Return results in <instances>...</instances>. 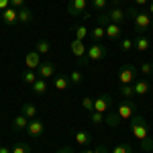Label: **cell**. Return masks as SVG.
<instances>
[{
  "label": "cell",
  "instance_id": "1",
  "mask_svg": "<svg viewBox=\"0 0 153 153\" xmlns=\"http://www.w3.org/2000/svg\"><path fill=\"white\" fill-rule=\"evenodd\" d=\"M131 133L137 141H141V149L143 151H153V139L149 137V127L145 123V118L135 114L131 118Z\"/></svg>",
  "mask_w": 153,
  "mask_h": 153
},
{
  "label": "cell",
  "instance_id": "2",
  "mask_svg": "<svg viewBox=\"0 0 153 153\" xmlns=\"http://www.w3.org/2000/svg\"><path fill=\"white\" fill-rule=\"evenodd\" d=\"M125 12H127V16H129L131 21L135 23V31H137V35H145L147 31H151L153 19H151V14H149V12L139 10L137 6H131L129 10H125Z\"/></svg>",
  "mask_w": 153,
  "mask_h": 153
},
{
  "label": "cell",
  "instance_id": "3",
  "mask_svg": "<svg viewBox=\"0 0 153 153\" xmlns=\"http://www.w3.org/2000/svg\"><path fill=\"white\" fill-rule=\"evenodd\" d=\"M135 80H137V70H135V65H131V63L120 65V70H118V82H120V86L135 84Z\"/></svg>",
  "mask_w": 153,
  "mask_h": 153
},
{
  "label": "cell",
  "instance_id": "4",
  "mask_svg": "<svg viewBox=\"0 0 153 153\" xmlns=\"http://www.w3.org/2000/svg\"><path fill=\"white\" fill-rule=\"evenodd\" d=\"M135 110H137V108H135V104H133V100L127 98V100H123V102L117 106L114 114H117L120 120H131V118L135 117Z\"/></svg>",
  "mask_w": 153,
  "mask_h": 153
},
{
  "label": "cell",
  "instance_id": "5",
  "mask_svg": "<svg viewBox=\"0 0 153 153\" xmlns=\"http://www.w3.org/2000/svg\"><path fill=\"white\" fill-rule=\"evenodd\" d=\"M106 55H108V49H106L102 43H92L90 47L86 49L88 61H100V59H104Z\"/></svg>",
  "mask_w": 153,
  "mask_h": 153
},
{
  "label": "cell",
  "instance_id": "6",
  "mask_svg": "<svg viewBox=\"0 0 153 153\" xmlns=\"http://www.w3.org/2000/svg\"><path fill=\"white\" fill-rule=\"evenodd\" d=\"M68 12L71 16H84L88 12V0H70Z\"/></svg>",
  "mask_w": 153,
  "mask_h": 153
},
{
  "label": "cell",
  "instance_id": "7",
  "mask_svg": "<svg viewBox=\"0 0 153 153\" xmlns=\"http://www.w3.org/2000/svg\"><path fill=\"white\" fill-rule=\"evenodd\" d=\"M110 106H112V98H110V94H98L94 98V110H96V112L106 114Z\"/></svg>",
  "mask_w": 153,
  "mask_h": 153
},
{
  "label": "cell",
  "instance_id": "8",
  "mask_svg": "<svg viewBox=\"0 0 153 153\" xmlns=\"http://www.w3.org/2000/svg\"><path fill=\"white\" fill-rule=\"evenodd\" d=\"M27 133H29L31 139H39V137L45 133V127H43L41 118H33V120L29 123V127H27Z\"/></svg>",
  "mask_w": 153,
  "mask_h": 153
},
{
  "label": "cell",
  "instance_id": "9",
  "mask_svg": "<svg viewBox=\"0 0 153 153\" xmlns=\"http://www.w3.org/2000/svg\"><path fill=\"white\" fill-rule=\"evenodd\" d=\"M37 76L41 80H47V78H55V65L53 61H41L39 70H37Z\"/></svg>",
  "mask_w": 153,
  "mask_h": 153
},
{
  "label": "cell",
  "instance_id": "10",
  "mask_svg": "<svg viewBox=\"0 0 153 153\" xmlns=\"http://www.w3.org/2000/svg\"><path fill=\"white\" fill-rule=\"evenodd\" d=\"M71 53L76 55V57L82 59V63H88V57H86V45H84V41H80V39H71Z\"/></svg>",
  "mask_w": 153,
  "mask_h": 153
},
{
  "label": "cell",
  "instance_id": "11",
  "mask_svg": "<svg viewBox=\"0 0 153 153\" xmlns=\"http://www.w3.org/2000/svg\"><path fill=\"white\" fill-rule=\"evenodd\" d=\"M0 16H2V21L8 25V27H14V25L19 23V10L12 8V6H8L6 10H2V12H0Z\"/></svg>",
  "mask_w": 153,
  "mask_h": 153
},
{
  "label": "cell",
  "instance_id": "12",
  "mask_svg": "<svg viewBox=\"0 0 153 153\" xmlns=\"http://www.w3.org/2000/svg\"><path fill=\"white\" fill-rule=\"evenodd\" d=\"M25 65H27V70H39V65H41V55L37 53V51H29L27 55H25Z\"/></svg>",
  "mask_w": 153,
  "mask_h": 153
},
{
  "label": "cell",
  "instance_id": "13",
  "mask_svg": "<svg viewBox=\"0 0 153 153\" xmlns=\"http://www.w3.org/2000/svg\"><path fill=\"white\" fill-rule=\"evenodd\" d=\"M149 47H151V39H149L147 35H137L135 39H133V49H137L139 53L147 51Z\"/></svg>",
  "mask_w": 153,
  "mask_h": 153
},
{
  "label": "cell",
  "instance_id": "14",
  "mask_svg": "<svg viewBox=\"0 0 153 153\" xmlns=\"http://www.w3.org/2000/svg\"><path fill=\"white\" fill-rule=\"evenodd\" d=\"M70 86H71V82H70V76L57 74V76L53 78V88H55V90H59V92H65V90H68Z\"/></svg>",
  "mask_w": 153,
  "mask_h": 153
},
{
  "label": "cell",
  "instance_id": "15",
  "mask_svg": "<svg viewBox=\"0 0 153 153\" xmlns=\"http://www.w3.org/2000/svg\"><path fill=\"white\" fill-rule=\"evenodd\" d=\"M104 31H106V37H108L110 41H120V25L110 21V23L104 27Z\"/></svg>",
  "mask_w": 153,
  "mask_h": 153
},
{
  "label": "cell",
  "instance_id": "16",
  "mask_svg": "<svg viewBox=\"0 0 153 153\" xmlns=\"http://www.w3.org/2000/svg\"><path fill=\"white\" fill-rule=\"evenodd\" d=\"M76 143L82 147H90L92 145V133L90 131H76Z\"/></svg>",
  "mask_w": 153,
  "mask_h": 153
},
{
  "label": "cell",
  "instance_id": "17",
  "mask_svg": "<svg viewBox=\"0 0 153 153\" xmlns=\"http://www.w3.org/2000/svg\"><path fill=\"white\" fill-rule=\"evenodd\" d=\"M133 90H135V96H145V94H149L151 84L147 82V80H135V84H133Z\"/></svg>",
  "mask_w": 153,
  "mask_h": 153
},
{
  "label": "cell",
  "instance_id": "18",
  "mask_svg": "<svg viewBox=\"0 0 153 153\" xmlns=\"http://www.w3.org/2000/svg\"><path fill=\"white\" fill-rule=\"evenodd\" d=\"M106 14H108V19H110L112 23H117V25H120L123 21H125V19H127V12H125V10H120L117 4H114V6L110 8V12H106Z\"/></svg>",
  "mask_w": 153,
  "mask_h": 153
},
{
  "label": "cell",
  "instance_id": "19",
  "mask_svg": "<svg viewBox=\"0 0 153 153\" xmlns=\"http://www.w3.org/2000/svg\"><path fill=\"white\" fill-rule=\"evenodd\" d=\"M29 118L25 117V114H19V117H14V120H12V131L14 133H21V131H27V127H29Z\"/></svg>",
  "mask_w": 153,
  "mask_h": 153
},
{
  "label": "cell",
  "instance_id": "20",
  "mask_svg": "<svg viewBox=\"0 0 153 153\" xmlns=\"http://www.w3.org/2000/svg\"><path fill=\"white\" fill-rule=\"evenodd\" d=\"M71 33H74V39H80V41H86L88 35H90V31H88L84 25H76V27H71Z\"/></svg>",
  "mask_w": 153,
  "mask_h": 153
},
{
  "label": "cell",
  "instance_id": "21",
  "mask_svg": "<svg viewBox=\"0 0 153 153\" xmlns=\"http://www.w3.org/2000/svg\"><path fill=\"white\" fill-rule=\"evenodd\" d=\"M104 37H106V31H104V27H100V25H96L94 29L90 31V39H92V43H100Z\"/></svg>",
  "mask_w": 153,
  "mask_h": 153
},
{
  "label": "cell",
  "instance_id": "22",
  "mask_svg": "<svg viewBox=\"0 0 153 153\" xmlns=\"http://www.w3.org/2000/svg\"><path fill=\"white\" fill-rule=\"evenodd\" d=\"M33 21V10L31 8H27V6H23V8H19V23L21 25H27Z\"/></svg>",
  "mask_w": 153,
  "mask_h": 153
},
{
  "label": "cell",
  "instance_id": "23",
  "mask_svg": "<svg viewBox=\"0 0 153 153\" xmlns=\"http://www.w3.org/2000/svg\"><path fill=\"white\" fill-rule=\"evenodd\" d=\"M21 110H23L21 114H25L29 120L37 118V108H35V104H33V102H27V104H23V108H21Z\"/></svg>",
  "mask_w": 153,
  "mask_h": 153
},
{
  "label": "cell",
  "instance_id": "24",
  "mask_svg": "<svg viewBox=\"0 0 153 153\" xmlns=\"http://www.w3.org/2000/svg\"><path fill=\"white\" fill-rule=\"evenodd\" d=\"M31 88H33V92H35V94L43 96V94H45V92H47V82H45V80H41V78H39V80H37V82L33 84V86H31Z\"/></svg>",
  "mask_w": 153,
  "mask_h": 153
},
{
  "label": "cell",
  "instance_id": "25",
  "mask_svg": "<svg viewBox=\"0 0 153 153\" xmlns=\"http://www.w3.org/2000/svg\"><path fill=\"white\" fill-rule=\"evenodd\" d=\"M37 80H39V78H37V71H35V70H27V71L23 74V82L29 84V86H33Z\"/></svg>",
  "mask_w": 153,
  "mask_h": 153
},
{
  "label": "cell",
  "instance_id": "26",
  "mask_svg": "<svg viewBox=\"0 0 153 153\" xmlns=\"http://www.w3.org/2000/svg\"><path fill=\"white\" fill-rule=\"evenodd\" d=\"M110 153H135V149H133V145H129V143H120L117 147H112Z\"/></svg>",
  "mask_w": 153,
  "mask_h": 153
},
{
  "label": "cell",
  "instance_id": "27",
  "mask_svg": "<svg viewBox=\"0 0 153 153\" xmlns=\"http://www.w3.org/2000/svg\"><path fill=\"white\" fill-rule=\"evenodd\" d=\"M49 43L45 41V39H41V41H37V45H35V51L39 53V55H45V53H49Z\"/></svg>",
  "mask_w": 153,
  "mask_h": 153
},
{
  "label": "cell",
  "instance_id": "28",
  "mask_svg": "<svg viewBox=\"0 0 153 153\" xmlns=\"http://www.w3.org/2000/svg\"><path fill=\"white\" fill-rule=\"evenodd\" d=\"M70 82H71V86H80V84L84 82L82 71H80V70H74V71H71V76H70Z\"/></svg>",
  "mask_w": 153,
  "mask_h": 153
},
{
  "label": "cell",
  "instance_id": "29",
  "mask_svg": "<svg viewBox=\"0 0 153 153\" xmlns=\"http://www.w3.org/2000/svg\"><path fill=\"white\" fill-rule=\"evenodd\" d=\"M88 114H90V120H92L94 125H104V117H106V114H102V112H96V110L88 112Z\"/></svg>",
  "mask_w": 153,
  "mask_h": 153
},
{
  "label": "cell",
  "instance_id": "30",
  "mask_svg": "<svg viewBox=\"0 0 153 153\" xmlns=\"http://www.w3.org/2000/svg\"><path fill=\"white\" fill-rule=\"evenodd\" d=\"M118 123H120V118H118L114 112H112V114H106V117H104V125H108V127H117Z\"/></svg>",
  "mask_w": 153,
  "mask_h": 153
},
{
  "label": "cell",
  "instance_id": "31",
  "mask_svg": "<svg viewBox=\"0 0 153 153\" xmlns=\"http://www.w3.org/2000/svg\"><path fill=\"white\" fill-rule=\"evenodd\" d=\"M12 153H31V147H29L27 143H16V145L12 147Z\"/></svg>",
  "mask_w": 153,
  "mask_h": 153
},
{
  "label": "cell",
  "instance_id": "32",
  "mask_svg": "<svg viewBox=\"0 0 153 153\" xmlns=\"http://www.w3.org/2000/svg\"><path fill=\"white\" fill-rule=\"evenodd\" d=\"M106 6H108V0H92V8L94 10H106Z\"/></svg>",
  "mask_w": 153,
  "mask_h": 153
},
{
  "label": "cell",
  "instance_id": "33",
  "mask_svg": "<svg viewBox=\"0 0 153 153\" xmlns=\"http://www.w3.org/2000/svg\"><path fill=\"white\" fill-rule=\"evenodd\" d=\"M118 47H120V51H125V53L131 51V49H133V39H127V37L120 39V45H118Z\"/></svg>",
  "mask_w": 153,
  "mask_h": 153
},
{
  "label": "cell",
  "instance_id": "34",
  "mask_svg": "<svg viewBox=\"0 0 153 153\" xmlns=\"http://www.w3.org/2000/svg\"><path fill=\"white\" fill-rule=\"evenodd\" d=\"M120 94L125 96V98H131V96H135V90H133V84H127V86H120Z\"/></svg>",
  "mask_w": 153,
  "mask_h": 153
},
{
  "label": "cell",
  "instance_id": "35",
  "mask_svg": "<svg viewBox=\"0 0 153 153\" xmlns=\"http://www.w3.org/2000/svg\"><path fill=\"white\" fill-rule=\"evenodd\" d=\"M82 106L86 108V110H88V112H92V110H94V98H90V96H86V98L82 100Z\"/></svg>",
  "mask_w": 153,
  "mask_h": 153
},
{
  "label": "cell",
  "instance_id": "36",
  "mask_svg": "<svg viewBox=\"0 0 153 153\" xmlns=\"http://www.w3.org/2000/svg\"><path fill=\"white\" fill-rule=\"evenodd\" d=\"M141 74H143V76H151V74H153V63H149V61L141 63Z\"/></svg>",
  "mask_w": 153,
  "mask_h": 153
},
{
  "label": "cell",
  "instance_id": "37",
  "mask_svg": "<svg viewBox=\"0 0 153 153\" xmlns=\"http://www.w3.org/2000/svg\"><path fill=\"white\" fill-rule=\"evenodd\" d=\"M96 23L100 25V27H106V25L110 23V19H108V14H106V12H102V14H98V16H96Z\"/></svg>",
  "mask_w": 153,
  "mask_h": 153
},
{
  "label": "cell",
  "instance_id": "38",
  "mask_svg": "<svg viewBox=\"0 0 153 153\" xmlns=\"http://www.w3.org/2000/svg\"><path fill=\"white\" fill-rule=\"evenodd\" d=\"M10 6L19 10V8H23V6H25V0H10Z\"/></svg>",
  "mask_w": 153,
  "mask_h": 153
},
{
  "label": "cell",
  "instance_id": "39",
  "mask_svg": "<svg viewBox=\"0 0 153 153\" xmlns=\"http://www.w3.org/2000/svg\"><path fill=\"white\" fill-rule=\"evenodd\" d=\"M94 151H96V153H110L106 145H96V147H94Z\"/></svg>",
  "mask_w": 153,
  "mask_h": 153
},
{
  "label": "cell",
  "instance_id": "40",
  "mask_svg": "<svg viewBox=\"0 0 153 153\" xmlns=\"http://www.w3.org/2000/svg\"><path fill=\"white\" fill-rule=\"evenodd\" d=\"M8 6H10V0H0V12H2V10H6Z\"/></svg>",
  "mask_w": 153,
  "mask_h": 153
},
{
  "label": "cell",
  "instance_id": "41",
  "mask_svg": "<svg viewBox=\"0 0 153 153\" xmlns=\"http://www.w3.org/2000/svg\"><path fill=\"white\" fill-rule=\"evenodd\" d=\"M135 2V6H145V4H149V0H133Z\"/></svg>",
  "mask_w": 153,
  "mask_h": 153
},
{
  "label": "cell",
  "instance_id": "42",
  "mask_svg": "<svg viewBox=\"0 0 153 153\" xmlns=\"http://www.w3.org/2000/svg\"><path fill=\"white\" fill-rule=\"evenodd\" d=\"M0 153H12V149L6 147V145H0Z\"/></svg>",
  "mask_w": 153,
  "mask_h": 153
},
{
  "label": "cell",
  "instance_id": "43",
  "mask_svg": "<svg viewBox=\"0 0 153 153\" xmlns=\"http://www.w3.org/2000/svg\"><path fill=\"white\" fill-rule=\"evenodd\" d=\"M149 14H151V19H153V0H149Z\"/></svg>",
  "mask_w": 153,
  "mask_h": 153
},
{
  "label": "cell",
  "instance_id": "44",
  "mask_svg": "<svg viewBox=\"0 0 153 153\" xmlns=\"http://www.w3.org/2000/svg\"><path fill=\"white\" fill-rule=\"evenodd\" d=\"M57 153H74V151H71L70 147H65V149H61V151H57Z\"/></svg>",
  "mask_w": 153,
  "mask_h": 153
},
{
  "label": "cell",
  "instance_id": "45",
  "mask_svg": "<svg viewBox=\"0 0 153 153\" xmlns=\"http://www.w3.org/2000/svg\"><path fill=\"white\" fill-rule=\"evenodd\" d=\"M80 153H96L94 149H90V147H88V149H84V151H80Z\"/></svg>",
  "mask_w": 153,
  "mask_h": 153
},
{
  "label": "cell",
  "instance_id": "46",
  "mask_svg": "<svg viewBox=\"0 0 153 153\" xmlns=\"http://www.w3.org/2000/svg\"><path fill=\"white\" fill-rule=\"evenodd\" d=\"M151 31H153V23H151Z\"/></svg>",
  "mask_w": 153,
  "mask_h": 153
},
{
  "label": "cell",
  "instance_id": "47",
  "mask_svg": "<svg viewBox=\"0 0 153 153\" xmlns=\"http://www.w3.org/2000/svg\"><path fill=\"white\" fill-rule=\"evenodd\" d=\"M151 76H153V74H151Z\"/></svg>",
  "mask_w": 153,
  "mask_h": 153
}]
</instances>
